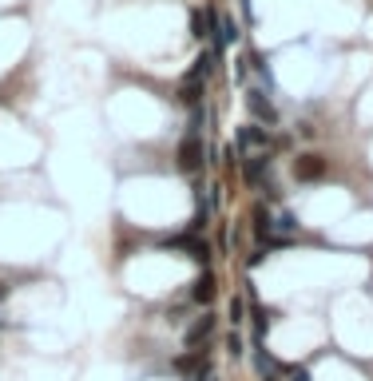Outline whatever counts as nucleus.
I'll return each instance as SVG.
<instances>
[{"mask_svg":"<svg viewBox=\"0 0 373 381\" xmlns=\"http://www.w3.org/2000/svg\"><path fill=\"white\" fill-rule=\"evenodd\" d=\"M179 171L183 175H199L203 171V163H207V143H203V108L191 115V127H187V135L179 139Z\"/></svg>","mask_w":373,"mask_h":381,"instance_id":"f257e3e1","label":"nucleus"},{"mask_svg":"<svg viewBox=\"0 0 373 381\" xmlns=\"http://www.w3.org/2000/svg\"><path fill=\"white\" fill-rule=\"evenodd\" d=\"M234 147H239V151H250V147H254V151H270V147H274V135L262 124H246V127H239Z\"/></svg>","mask_w":373,"mask_h":381,"instance_id":"f03ea898","label":"nucleus"},{"mask_svg":"<svg viewBox=\"0 0 373 381\" xmlns=\"http://www.w3.org/2000/svg\"><path fill=\"white\" fill-rule=\"evenodd\" d=\"M214 333V314L207 310V314H199L191 326H187V333H183V349H203L207 342H211Z\"/></svg>","mask_w":373,"mask_h":381,"instance_id":"7ed1b4c3","label":"nucleus"},{"mask_svg":"<svg viewBox=\"0 0 373 381\" xmlns=\"http://www.w3.org/2000/svg\"><path fill=\"white\" fill-rule=\"evenodd\" d=\"M203 88H207V79L191 68L187 79L179 84V104H183V108H191V111H199V108H203Z\"/></svg>","mask_w":373,"mask_h":381,"instance_id":"20e7f679","label":"nucleus"},{"mask_svg":"<svg viewBox=\"0 0 373 381\" xmlns=\"http://www.w3.org/2000/svg\"><path fill=\"white\" fill-rule=\"evenodd\" d=\"M246 108H250V115H254V124H262V127L278 119L274 104L266 99V92H262V88H250V92H246Z\"/></svg>","mask_w":373,"mask_h":381,"instance_id":"39448f33","label":"nucleus"},{"mask_svg":"<svg viewBox=\"0 0 373 381\" xmlns=\"http://www.w3.org/2000/svg\"><path fill=\"white\" fill-rule=\"evenodd\" d=\"M325 175V159L322 155H298L294 159V179L298 183H314Z\"/></svg>","mask_w":373,"mask_h":381,"instance_id":"423d86ee","label":"nucleus"},{"mask_svg":"<svg viewBox=\"0 0 373 381\" xmlns=\"http://www.w3.org/2000/svg\"><path fill=\"white\" fill-rule=\"evenodd\" d=\"M266 175H270V151H262V155H250L243 163V179L250 187H262L266 183Z\"/></svg>","mask_w":373,"mask_h":381,"instance_id":"0eeeda50","label":"nucleus"},{"mask_svg":"<svg viewBox=\"0 0 373 381\" xmlns=\"http://www.w3.org/2000/svg\"><path fill=\"white\" fill-rule=\"evenodd\" d=\"M203 365H207L203 349H187V353H179V358H175V373H179L183 381H191L199 369H203Z\"/></svg>","mask_w":373,"mask_h":381,"instance_id":"6e6552de","label":"nucleus"},{"mask_svg":"<svg viewBox=\"0 0 373 381\" xmlns=\"http://www.w3.org/2000/svg\"><path fill=\"white\" fill-rule=\"evenodd\" d=\"M191 302H199V306H211V302H214V270H203V274L195 278Z\"/></svg>","mask_w":373,"mask_h":381,"instance_id":"1a4fd4ad","label":"nucleus"},{"mask_svg":"<svg viewBox=\"0 0 373 381\" xmlns=\"http://www.w3.org/2000/svg\"><path fill=\"white\" fill-rule=\"evenodd\" d=\"M250 219H254V235H259V242H270L274 219H270V211H266V203H254V211H250Z\"/></svg>","mask_w":373,"mask_h":381,"instance_id":"9d476101","label":"nucleus"},{"mask_svg":"<svg viewBox=\"0 0 373 381\" xmlns=\"http://www.w3.org/2000/svg\"><path fill=\"white\" fill-rule=\"evenodd\" d=\"M191 36H195V40H207V36H211V24H207V8H195V12H191Z\"/></svg>","mask_w":373,"mask_h":381,"instance_id":"9b49d317","label":"nucleus"},{"mask_svg":"<svg viewBox=\"0 0 373 381\" xmlns=\"http://www.w3.org/2000/svg\"><path fill=\"white\" fill-rule=\"evenodd\" d=\"M246 63H250V68H254V72H259L262 76V84H266V88H270V84H274V76H270V68H266V60H262L259 52H250V48H246V56H243Z\"/></svg>","mask_w":373,"mask_h":381,"instance_id":"f8f14e48","label":"nucleus"},{"mask_svg":"<svg viewBox=\"0 0 373 381\" xmlns=\"http://www.w3.org/2000/svg\"><path fill=\"white\" fill-rule=\"evenodd\" d=\"M274 226H278V235H294V231H298V215H294V211H278Z\"/></svg>","mask_w":373,"mask_h":381,"instance_id":"ddd939ff","label":"nucleus"},{"mask_svg":"<svg viewBox=\"0 0 373 381\" xmlns=\"http://www.w3.org/2000/svg\"><path fill=\"white\" fill-rule=\"evenodd\" d=\"M278 378H290V381H310L306 365H282L278 362Z\"/></svg>","mask_w":373,"mask_h":381,"instance_id":"4468645a","label":"nucleus"},{"mask_svg":"<svg viewBox=\"0 0 373 381\" xmlns=\"http://www.w3.org/2000/svg\"><path fill=\"white\" fill-rule=\"evenodd\" d=\"M227 349H230V358H239V353H243V338H239V333H230V338H227Z\"/></svg>","mask_w":373,"mask_h":381,"instance_id":"2eb2a0df","label":"nucleus"},{"mask_svg":"<svg viewBox=\"0 0 373 381\" xmlns=\"http://www.w3.org/2000/svg\"><path fill=\"white\" fill-rule=\"evenodd\" d=\"M230 322H234V326L243 322V302H230Z\"/></svg>","mask_w":373,"mask_h":381,"instance_id":"dca6fc26","label":"nucleus"},{"mask_svg":"<svg viewBox=\"0 0 373 381\" xmlns=\"http://www.w3.org/2000/svg\"><path fill=\"white\" fill-rule=\"evenodd\" d=\"M4 298H8V286H0V302H4Z\"/></svg>","mask_w":373,"mask_h":381,"instance_id":"f3484780","label":"nucleus"},{"mask_svg":"<svg viewBox=\"0 0 373 381\" xmlns=\"http://www.w3.org/2000/svg\"><path fill=\"white\" fill-rule=\"evenodd\" d=\"M262 381H282V378H278V373H274V378H262Z\"/></svg>","mask_w":373,"mask_h":381,"instance_id":"a211bd4d","label":"nucleus"}]
</instances>
